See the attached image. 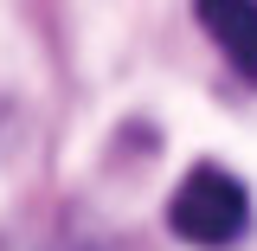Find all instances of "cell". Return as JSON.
<instances>
[{"label":"cell","mask_w":257,"mask_h":251,"mask_svg":"<svg viewBox=\"0 0 257 251\" xmlns=\"http://www.w3.org/2000/svg\"><path fill=\"white\" fill-rule=\"evenodd\" d=\"M167 225L187 245H199V251H225L231 238H244V225H251V193L238 187V174L199 161L187 181L174 187V200H167Z\"/></svg>","instance_id":"cell-1"},{"label":"cell","mask_w":257,"mask_h":251,"mask_svg":"<svg viewBox=\"0 0 257 251\" xmlns=\"http://www.w3.org/2000/svg\"><path fill=\"white\" fill-rule=\"evenodd\" d=\"M193 13L212 32V45L238 64V77H257V0H193Z\"/></svg>","instance_id":"cell-2"}]
</instances>
